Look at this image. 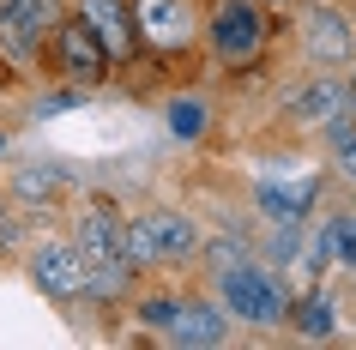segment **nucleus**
I'll use <instances>...</instances> for the list:
<instances>
[{"instance_id": "obj_1", "label": "nucleus", "mask_w": 356, "mask_h": 350, "mask_svg": "<svg viewBox=\"0 0 356 350\" xmlns=\"http://www.w3.org/2000/svg\"><path fill=\"white\" fill-rule=\"evenodd\" d=\"M193 223L181 212H145L121 230V266H157V260H181L193 248Z\"/></svg>"}, {"instance_id": "obj_2", "label": "nucleus", "mask_w": 356, "mask_h": 350, "mask_svg": "<svg viewBox=\"0 0 356 350\" xmlns=\"http://www.w3.org/2000/svg\"><path fill=\"white\" fill-rule=\"evenodd\" d=\"M79 260H85V278L115 290V278H121V223H115V212L103 200L79 218Z\"/></svg>"}, {"instance_id": "obj_3", "label": "nucleus", "mask_w": 356, "mask_h": 350, "mask_svg": "<svg viewBox=\"0 0 356 350\" xmlns=\"http://www.w3.org/2000/svg\"><path fill=\"white\" fill-rule=\"evenodd\" d=\"M224 302L242 314V320H254V326H266V320L284 314V290L266 272H254V266H229L224 272Z\"/></svg>"}, {"instance_id": "obj_4", "label": "nucleus", "mask_w": 356, "mask_h": 350, "mask_svg": "<svg viewBox=\"0 0 356 350\" xmlns=\"http://www.w3.org/2000/svg\"><path fill=\"white\" fill-rule=\"evenodd\" d=\"M42 31H49V0H0V42L19 61H31Z\"/></svg>"}, {"instance_id": "obj_5", "label": "nucleus", "mask_w": 356, "mask_h": 350, "mask_svg": "<svg viewBox=\"0 0 356 350\" xmlns=\"http://www.w3.org/2000/svg\"><path fill=\"white\" fill-rule=\"evenodd\" d=\"M211 42H218V55H224V61H248L254 49H260V19H254V6H242V0L218 6Z\"/></svg>"}, {"instance_id": "obj_6", "label": "nucleus", "mask_w": 356, "mask_h": 350, "mask_svg": "<svg viewBox=\"0 0 356 350\" xmlns=\"http://www.w3.org/2000/svg\"><path fill=\"white\" fill-rule=\"evenodd\" d=\"M60 61H67V73H79V79H103L109 49H103V37H97L85 19H73V24H60Z\"/></svg>"}, {"instance_id": "obj_7", "label": "nucleus", "mask_w": 356, "mask_h": 350, "mask_svg": "<svg viewBox=\"0 0 356 350\" xmlns=\"http://www.w3.org/2000/svg\"><path fill=\"white\" fill-rule=\"evenodd\" d=\"M169 338L175 344H224L229 326H224V314L206 308V302H175V314H169Z\"/></svg>"}, {"instance_id": "obj_8", "label": "nucleus", "mask_w": 356, "mask_h": 350, "mask_svg": "<svg viewBox=\"0 0 356 350\" xmlns=\"http://www.w3.org/2000/svg\"><path fill=\"white\" fill-rule=\"evenodd\" d=\"M37 284L42 290H55V296H79L85 290V260H79V248H42L37 254Z\"/></svg>"}, {"instance_id": "obj_9", "label": "nucleus", "mask_w": 356, "mask_h": 350, "mask_svg": "<svg viewBox=\"0 0 356 350\" xmlns=\"http://www.w3.org/2000/svg\"><path fill=\"white\" fill-rule=\"evenodd\" d=\"M139 31H145L151 42H163V49H175V42H188V6H175V0H139Z\"/></svg>"}, {"instance_id": "obj_10", "label": "nucleus", "mask_w": 356, "mask_h": 350, "mask_svg": "<svg viewBox=\"0 0 356 350\" xmlns=\"http://www.w3.org/2000/svg\"><path fill=\"white\" fill-rule=\"evenodd\" d=\"M79 13H85V24L103 37L109 55H121V49L133 42V37H127V6H121V0H79Z\"/></svg>"}, {"instance_id": "obj_11", "label": "nucleus", "mask_w": 356, "mask_h": 350, "mask_svg": "<svg viewBox=\"0 0 356 350\" xmlns=\"http://www.w3.org/2000/svg\"><path fill=\"white\" fill-rule=\"evenodd\" d=\"M308 49H314V61H344L350 55L344 19H338V13H314V19H308Z\"/></svg>"}, {"instance_id": "obj_12", "label": "nucleus", "mask_w": 356, "mask_h": 350, "mask_svg": "<svg viewBox=\"0 0 356 350\" xmlns=\"http://www.w3.org/2000/svg\"><path fill=\"white\" fill-rule=\"evenodd\" d=\"M308 200H314V182H296L290 193H284V187H266V193H260V205L272 212V218H302V205H308Z\"/></svg>"}, {"instance_id": "obj_13", "label": "nucleus", "mask_w": 356, "mask_h": 350, "mask_svg": "<svg viewBox=\"0 0 356 350\" xmlns=\"http://www.w3.org/2000/svg\"><path fill=\"white\" fill-rule=\"evenodd\" d=\"M169 127L181 133V139H200V133H206V103H193V97L169 103Z\"/></svg>"}, {"instance_id": "obj_14", "label": "nucleus", "mask_w": 356, "mask_h": 350, "mask_svg": "<svg viewBox=\"0 0 356 350\" xmlns=\"http://www.w3.org/2000/svg\"><path fill=\"white\" fill-rule=\"evenodd\" d=\"M308 121H326V109H338V85H314V91H302V103H296Z\"/></svg>"}, {"instance_id": "obj_15", "label": "nucleus", "mask_w": 356, "mask_h": 350, "mask_svg": "<svg viewBox=\"0 0 356 350\" xmlns=\"http://www.w3.org/2000/svg\"><path fill=\"white\" fill-rule=\"evenodd\" d=\"M302 332H314V338H326V332H332V308H326V302H302Z\"/></svg>"}, {"instance_id": "obj_16", "label": "nucleus", "mask_w": 356, "mask_h": 350, "mask_svg": "<svg viewBox=\"0 0 356 350\" xmlns=\"http://www.w3.org/2000/svg\"><path fill=\"white\" fill-rule=\"evenodd\" d=\"M326 254H344L356 266V223H332L326 230Z\"/></svg>"}, {"instance_id": "obj_17", "label": "nucleus", "mask_w": 356, "mask_h": 350, "mask_svg": "<svg viewBox=\"0 0 356 350\" xmlns=\"http://www.w3.org/2000/svg\"><path fill=\"white\" fill-rule=\"evenodd\" d=\"M169 314H175V302H145V320H151V326H169Z\"/></svg>"}, {"instance_id": "obj_18", "label": "nucleus", "mask_w": 356, "mask_h": 350, "mask_svg": "<svg viewBox=\"0 0 356 350\" xmlns=\"http://www.w3.org/2000/svg\"><path fill=\"white\" fill-rule=\"evenodd\" d=\"M338 145H344V169L356 175V139H338Z\"/></svg>"}, {"instance_id": "obj_19", "label": "nucleus", "mask_w": 356, "mask_h": 350, "mask_svg": "<svg viewBox=\"0 0 356 350\" xmlns=\"http://www.w3.org/2000/svg\"><path fill=\"white\" fill-rule=\"evenodd\" d=\"M350 103H356V79H350Z\"/></svg>"}]
</instances>
